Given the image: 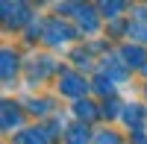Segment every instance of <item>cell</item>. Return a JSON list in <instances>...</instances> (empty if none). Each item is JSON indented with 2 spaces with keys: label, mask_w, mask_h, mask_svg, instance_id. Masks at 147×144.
Masks as SVG:
<instances>
[{
  "label": "cell",
  "mask_w": 147,
  "mask_h": 144,
  "mask_svg": "<svg viewBox=\"0 0 147 144\" xmlns=\"http://www.w3.org/2000/svg\"><path fill=\"white\" fill-rule=\"evenodd\" d=\"M59 91L65 94V97H82L85 91H88V85L82 82L80 74H74V71H65L62 79H59Z\"/></svg>",
  "instance_id": "cell-1"
},
{
  "label": "cell",
  "mask_w": 147,
  "mask_h": 144,
  "mask_svg": "<svg viewBox=\"0 0 147 144\" xmlns=\"http://www.w3.org/2000/svg\"><path fill=\"white\" fill-rule=\"evenodd\" d=\"M121 56H124V65H144V50H141V47H124V53H121Z\"/></svg>",
  "instance_id": "cell-2"
},
{
  "label": "cell",
  "mask_w": 147,
  "mask_h": 144,
  "mask_svg": "<svg viewBox=\"0 0 147 144\" xmlns=\"http://www.w3.org/2000/svg\"><path fill=\"white\" fill-rule=\"evenodd\" d=\"M65 141L68 144H85V141H88V129H85V127H71L68 129V133H65Z\"/></svg>",
  "instance_id": "cell-3"
},
{
  "label": "cell",
  "mask_w": 147,
  "mask_h": 144,
  "mask_svg": "<svg viewBox=\"0 0 147 144\" xmlns=\"http://www.w3.org/2000/svg\"><path fill=\"white\" fill-rule=\"evenodd\" d=\"M15 71H18V56L12 53V50H3V79L9 82Z\"/></svg>",
  "instance_id": "cell-4"
},
{
  "label": "cell",
  "mask_w": 147,
  "mask_h": 144,
  "mask_svg": "<svg viewBox=\"0 0 147 144\" xmlns=\"http://www.w3.org/2000/svg\"><path fill=\"white\" fill-rule=\"evenodd\" d=\"M68 35H71V32H68L59 21H50V27H47V41H65Z\"/></svg>",
  "instance_id": "cell-5"
},
{
  "label": "cell",
  "mask_w": 147,
  "mask_h": 144,
  "mask_svg": "<svg viewBox=\"0 0 147 144\" xmlns=\"http://www.w3.org/2000/svg\"><path fill=\"white\" fill-rule=\"evenodd\" d=\"M12 109H15L12 103L3 106V129H12V124H21V115H18V112H12Z\"/></svg>",
  "instance_id": "cell-6"
},
{
  "label": "cell",
  "mask_w": 147,
  "mask_h": 144,
  "mask_svg": "<svg viewBox=\"0 0 147 144\" xmlns=\"http://www.w3.org/2000/svg\"><path fill=\"white\" fill-rule=\"evenodd\" d=\"M127 124H129V127L136 124V133H141V106H129V112H127Z\"/></svg>",
  "instance_id": "cell-7"
},
{
  "label": "cell",
  "mask_w": 147,
  "mask_h": 144,
  "mask_svg": "<svg viewBox=\"0 0 147 144\" xmlns=\"http://www.w3.org/2000/svg\"><path fill=\"white\" fill-rule=\"evenodd\" d=\"M74 112H77V118H85V121L97 115V112H94V106H91V103H82V100H77V109H74Z\"/></svg>",
  "instance_id": "cell-8"
},
{
  "label": "cell",
  "mask_w": 147,
  "mask_h": 144,
  "mask_svg": "<svg viewBox=\"0 0 147 144\" xmlns=\"http://www.w3.org/2000/svg\"><path fill=\"white\" fill-rule=\"evenodd\" d=\"M129 35H132V38H138V41H147V24H132V27H129Z\"/></svg>",
  "instance_id": "cell-9"
},
{
  "label": "cell",
  "mask_w": 147,
  "mask_h": 144,
  "mask_svg": "<svg viewBox=\"0 0 147 144\" xmlns=\"http://www.w3.org/2000/svg\"><path fill=\"white\" fill-rule=\"evenodd\" d=\"M118 109H121V103H118V100H112V103L106 100V103H103V112H100V115H106V118H118V115H121Z\"/></svg>",
  "instance_id": "cell-10"
},
{
  "label": "cell",
  "mask_w": 147,
  "mask_h": 144,
  "mask_svg": "<svg viewBox=\"0 0 147 144\" xmlns=\"http://www.w3.org/2000/svg\"><path fill=\"white\" fill-rule=\"evenodd\" d=\"M121 9H124V3H103L100 6V12H106V18H118L115 12H121Z\"/></svg>",
  "instance_id": "cell-11"
},
{
  "label": "cell",
  "mask_w": 147,
  "mask_h": 144,
  "mask_svg": "<svg viewBox=\"0 0 147 144\" xmlns=\"http://www.w3.org/2000/svg\"><path fill=\"white\" fill-rule=\"evenodd\" d=\"M97 144H121V138L115 133H100L97 135Z\"/></svg>",
  "instance_id": "cell-12"
},
{
  "label": "cell",
  "mask_w": 147,
  "mask_h": 144,
  "mask_svg": "<svg viewBox=\"0 0 147 144\" xmlns=\"http://www.w3.org/2000/svg\"><path fill=\"white\" fill-rule=\"evenodd\" d=\"M97 91H103V94H112V91H115V88H112V79L100 77V79H97Z\"/></svg>",
  "instance_id": "cell-13"
}]
</instances>
